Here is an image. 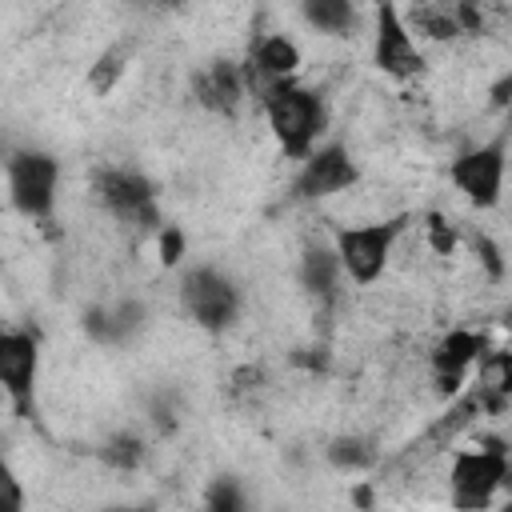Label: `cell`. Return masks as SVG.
<instances>
[{"mask_svg":"<svg viewBox=\"0 0 512 512\" xmlns=\"http://www.w3.org/2000/svg\"><path fill=\"white\" fill-rule=\"evenodd\" d=\"M260 100H264V112H268V124H272L280 152L292 160H304L316 144V132L324 128L320 96L312 88L292 84V76H288V80H276Z\"/></svg>","mask_w":512,"mask_h":512,"instance_id":"obj_1","label":"cell"},{"mask_svg":"<svg viewBox=\"0 0 512 512\" xmlns=\"http://www.w3.org/2000/svg\"><path fill=\"white\" fill-rule=\"evenodd\" d=\"M56 180H60V164H56L52 152L20 148V152L8 156V196H12V208L24 212L28 220H48L52 216Z\"/></svg>","mask_w":512,"mask_h":512,"instance_id":"obj_2","label":"cell"},{"mask_svg":"<svg viewBox=\"0 0 512 512\" xmlns=\"http://www.w3.org/2000/svg\"><path fill=\"white\" fill-rule=\"evenodd\" d=\"M180 300H184V312L204 328V332H224L236 324L240 316V288L232 276H224L220 268L212 264H200L184 276L180 284Z\"/></svg>","mask_w":512,"mask_h":512,"instance_id":"obj_3","label":"cell"},{"mask_svg":"<svg viewBox=\"0 0 512 512\" xmlns=\"http://www.w3.org/2000/svg\"><path fill=\"white\" fill-rule=\"evenodd\" d=\"M404 232V220H380V224H356V228H336V252L344 264V276L356 284L380 280L388 268L392 244Z\"/></svg>","mask_w":512,"mask_h":512,"instance_id":"obj_4","label":"cell"},{"mask_svg":"<svg viewBox=\"0 0 512 512\" xmlns=\"http://www.w3.org/2000/svg\"><path fill=\"white\" fill-rule=\"evenodd\" d=\"M508 480V456L504 448H464L452 456L448 468V492L456 508H484L492 504L496 488Z\"/></svg>","mask_w":512,"mask_h":512,"instance_id":"obj_5","label":"cell"},{"mask_svg":"<svg viewBox=\"0 0 512 512\" xmlns=\"http://www.w3.org/2000/svg\"><path fill=\"white\" fill-rule=\"evenodd\" d=\"M92 188L116 220H124L132 228H160L156 188L144 172H136V168H100Z\"/></svg>","mask_w":512,"mask_h":512,"instance_id":"obj_6","label":"cell"},{"mask_svg":"<svg viewBox=\"0 0 512 512\" xmlns=\"http://www.w3.org/2000/svg\"><path fill=\"white\" fill-rule=\"evenodd\" d=\"M372 60H376L380 72H388L396 80L416 76L424 68V56H420V48H416V40H412V32H408V24H404V16L396 12L392 0H380V8H376Z\"/></svg>","mask_w":512,"mask_h":512,"instance_id":"obj_7","label":"cell"},{"mask_svg":"<svg viewBox=\"0 0 512 512\" xmlns=\"http://www.w3.org/2000/svg\"><path fill=\"white\" fill-rule=\"evenodd\" d=\"M448 180L480 208H492L500 200V188H504V144H480V148H468L452 160L448 168Z\"/></svg>","mask_w":512,"mask_h":512,"instance_id":"obj_8","label":"cell"},{"mask_svg":"<svg viewBox=\"0 0 512 512\" xmlns=\"http://www.w3.org/2000/svg\"><path fill=\"white\" fill-rule=\"evenodd\" d=\"M36 364H40V344L32 332H4L0 336V384L16 408V416L32 412V384H36Z\"/></svg>","mask_w":512,"mask_h":512,"instance_id":"obj_9","label":"cell"},{"mask_svg":"<svg viewBox=\"0 0 512 512\" xmlns=\"http://www.w3.org/2000/svg\"><path fill=\"white\" fill-rule=\"evenodd\" d=\"M356 164L352 156L340 148V144H324V148H312L304 156V168L296 176V196L300 200H324L332 192H344L348 184H356Z\"/></svg>","mask_w":512,"mask_h":512,"instance_id":"obj_10","label":"cell"},{"mask_svg":"<svg viewBox=\"0 0 512 512\" xmlns=\"http://www.w3.org/2000/svg\"><path fill=\"white\" fill-rule=\"evenodd\" d=\"M248 80H244V68L232 64V60H212L208 68L196 72L192 80V92H196V104H204L208 112H220V116H232L240 108V96H244Z\"/></svg>","mask_w":512,"mask_h":512,"instance_id":"obj_11","label":"cell"},{"mask_svg":"<svg viewBox=\"0 0 512 512\" xmlns=\"http://www.w3.org/2000/svg\"><path fill=\"white\" fill-rule=\"evenodd\" d=\"M296 68H300V48H296V40H288V36H264V40L252 48V60H248V68H244V80H248V88H256V92L264 96L276 80H288Z\"/></svg>","mask_w":512,"mask_h":512,"instance_id":"obj_12","label":"cell"},{"mask_svg":"<svg viewBox=\"0 0 512 512\" xmlns=\"http://www.w3.org/2000/svg\"><path fill=\"white\" fill-rule=\"evenodd\" d=\"M480 356H484V336H476V332H468V328L448 332V336L436 344V352H432V368H436L440 392H448V396H452V392L460 388L464 372H468Z\"/></svg>","mask_w":512,"mask_h":512,"instance_id":"obj_13","label":"cell"},{"mask_svg":"<svg viewBox=\"0 0 512 512\" xmlns=\"http://www.w3.org/2000/svg\"><path fill=\"white\" fill-rule=\"evenodd\" d=\"M144 320H148V312H144L140 300H120L112 308L96 304V308L84 312V332L96 344H124V340H132L144 328Z\"/></svg>","mask_w":512,"mask_h":512,"instance_id":"obj_14","label":"cell"},{"mask_svg":"<svg viewBox=\"0 0 512 512\" xmlns=\"http://www.w3.org/2000/svg\"><path fill=\"white\" fill-rule=\"evenodd\" d=\"M344 276V264H340V252L336 248H324V244H308L304 256H300V284L312 292V296H332L336 284Z\"/></svg>","mask_w":512,"mask_h":512,"instance_id":"obj_15","label":"cell"},{"mask_svg":"<svg viewBox=\"0 0 512 512\" xmlns=\"http://www.w3.org/2000/svg\"><path fill=\"white\" fill-rule=\"evenodd\" d=\"M300 12L324 36H348L356 28V4L352 0H300Z\"/></svg>","mask_w":512,"mask_h":512,"instance_id":"obj_16","label":"cell"},{"mask_svg":"<svg viewBox=\"0 0 512 512\" xmlns=\"http://www.w3.org/2000/svg\"><path fill=\"white\" fill-rule=\"evenodd\" d=\"M476 364H480V376H476L480 400L488 408H504L508 396H512V356L508 352H492V356H480Z\"/></svg>","mask_w":512,"mask_h":512,"instance_id":"obj_17","label":"cell"},{"mask_svg":"<svg viewBox=\"0 0 512 512\" xmlns=\"http://www.w3.org/2000/svg\"><path fill=\"white\" fill-rule=\"evenodd\" d=\"M324 460H328L336 472H364V468L376 464V448H372V440H364V436H336V440H328Z\"/></svg>","mask_w":512,"mask_h":512,"instance_id":"obj_18","label":"cell"},{"mask_svg":"<svg viewBox=\"0 0 512 512\" xmlns=\"http://www.w3.org/2000/svg\"><path fill=\"white\" fill-rule=\"evenodd\" d=\"M100 460L112 464V468H120V472H132L144 460V440L136 432H116V436H108L100 444Z\"/></svg>","mask_w":512,"mask_h":512,"instance_id":"obj_19","label":"cell"},{"mask_svg":"<svg viewBox=\"0 0 512 512\" xmlns=\"http://www.w3.org/2000/svg\"><path fill=\"white\" fill-rule=\"evenodd\" d=\"M124 64H128V48H124V44H112L108 52L96 56V64H92V72H88V84L96 88V96H108V92L116 88V80L124 76Z\"/></svg>","mask_w":512,"mask_h":512,"instance_id":"obj_20","label":"cell"},{"mask_svg":"<svg viewBox=\"0 0 512 512\" xmlns=\"http://www.w3.org/2000/svg\"><path fill=\"white\" fill-rule=\"evenodd\" d=\"M204 504H208L212 512H240V508L248 504V496L240 492V480H236V476H216V480L208 484V492H204Z\"/></svg>","mask_w":512,"mask_h":512,"instance_id":"obj_21","label":"cell"},{"mask_svg":"<svg viewBox=\"0 0 512 512\" xmlns=\"http://www.w3.org/2000/svg\"><path fill=\"white\" fill-rule=\"evenodd\" d=\"M416 28L424 36H432V40H452V36L464 32L460 20H456V12H432V8H420L416 12Z\"/></svg>","mask_w":512,"mask_h":512,"instance_id":"obj_22","label":"cell"},{"mask_svg":"<svg viewBox=\"0 0 512 512\" xmlns=\"http://www.w3.org/2000/svg\"><path fill=\"white\" fill-rule=\"evenodd\" d=\"M180 256H184V232L180 228H160V260L164 264H180Z\"/></svg>","mask_w":512,"mask_h":512,"instance_id":"obj_23","label":"cell"},{"mask_svg":"<svg viewBox=\"0 0 512 512\" xmlns=\"http://www.w3.org/2000/svg\"><path fill=\"white\" fill-rule=\"evenodd\" d=\"M428 240H432V248H436L440 256H448V252L456 248V232H452L440 216H428Z\"/></svg>","mask_w":512,"mask_h":512,"instance_id":"obj_24","label":"cell"},{"mask_svg":"<svg viewBox=\"0 0 512 512\" xmlns=\"http://www.w3.org/2000/svg\"><path fill=\"white\" fill-rule=\"evenodd\" d=\"M456 20H460V28H464V32H480V28H484V16L476 12V4H472V0H460Z\"/></svg>","mask_w":512,"mask_h":512,"instance_id":"obj_25","label":"cell"},{"mask_svg":"<svg viewBox=\"0 0 512 512\" xmlns=\"http://www.w3.org/2000/svg\"><path fill=\"white\" fill-rule=\"evenodd\" d=\"M476 252L484 256V264H488V272H492V276H504V264H500V252H496V244H492L488 236H476Z\"/></svg>","mask_w":512,"mask_h":512,"instance_id":"obj_26","label":"cell"},{"mask_svg":"<svg viewBox=\"0 0 512 512\" xmlns=\"http://www.w3.org/2000/svg\"><path fill=\"white\" fill-rule=\"evenodd\" d=\"M132 8H144V12H176V8H184L188 0H128Z\"/></svg>","mask_w":512,"mask_h":512,"instance_id":"obj_27","label":"cell"},{"mask_svg":"<svg viewBox=\"0 0 512 512\" xmlns=\"http://www.w3.org/2000/svg\"><path fill=\"white\" fill-rule=\"evenodd\" d=\"M492 104H512V76H504L500 84H492Z\"/></svg>","mask_w":512,"mask_h":512,"instance_id":"obj_28","label":"cell"},{"mask_svg":"<svg viewBox=\"0 0 512 512\" xmlns=\"http://www.w3.org/2000/svg\"><path fill=\"white\" fill-rule=\"evenodd\" d=\"M4 488H8V500H12V508H20L24 500H20V488H16V480H4Z\"/></svg>","mask_w":512,"mask_h":512,"instance_id":"obj_29","label":"cell"}]
</instances>
